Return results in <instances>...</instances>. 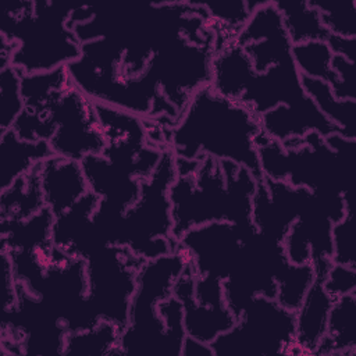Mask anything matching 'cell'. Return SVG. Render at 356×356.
<instances>
[{"mask_svg": "<svg viewBox=\"0 0 356 356\" xmlns=\"http://www.w3.org/2000/svg\"><path fill=\"white\" fill-rule=\"evenodd\" d=\"M263 135L260 115L249 106L217 93L209 83L191 95L168 129V147L175 157L188 160L207 156L234 161L260 181L257 143Z\"/></svg>", "mask_w": 356, "mask_h": 356, "instance_id": "6da1fadb", "label": "cell"}, {"mask_svg": "<svg viewBox=\"0 0 356 356\" xmlns=\"http://www.w3.org/2000/svg\"><path fill=\"white\" fill-rule=\"evenodd\" d=\"M257 179L229 160L202 157L192 175H177L168 189L172 232L178 241L188 229L209 222L252 224Z\"/></svg>", "mask_w": 356, "mask_h": 356, "instance_id": "7a4b0ae2", "label": "cell"}, {"mask_svg": "<svg viewBox=\"0 0 356 356\" xmlns=\"http://www.w3.org/2000/svg\"><path fill=\"white\" fill-rule=\"evenodd\" d=\"M356 139L334 132L323 138L309 132L284 149L266 134L259 139L257 157L263 178L285 181L295 188H306L316 195L349 197Z\"/></svg>", "mask_w": 356, "mask_h": 356, "instance_id": "3957f363", "label": "cell"}, {"mask_svg": "<svg viewBox=\"0 0 356 356\" xmlns=\"http://www.w3.org/2000/svg\"><path fill=\"white\" fill-rule=\"evenodd\" d=\"M75 7L54 1H29L21 14L1 15L0 35L17 43L10 65L22 74L67 67L81 57V42L70 28Z\"/></svg>", "mask_w": 356, "mask_h": 356, "instance_id": "277c9868", "label": "cell"}, {"mask_svg": "<svg viewBox=\"0 0 356 356\" xmlns=\"http://www.w3.org/2000/svg\"><path fill=\"white\" fill-rule=\"evenodd\" d=\"M177 178L175 156L164 149L153 172L140 181L138 200L125 210L118 245L128 248L142 260H153L174 252L172 217L168 189Z\"/></svg>", "mask_w": 356, "mask_h": 356, "instance_id": "5b68a950", "label": "cell"}, {"mask_svg": "<svg viewBox=\"0 0 356 356\" xmlns=\"http://www.w3.org/2000/svg\"><path fill=\"white\" fill-rule=\"evenodd\" d=\"M295 338V314L275 299L254 296L234 327L210 342L214 356L284 355Z\"/></svg>", "mask_w": 356, "mask_h": 356, "instance_id": "8992f818", "label": "cell"}, {"mask_svg": "<svg viewBox=\"0 0 356 356\" xmlns=\"http://www.w3.org/2000/svg\"><path fill=\"white\" fill-rule=\"evenodd\" d=\"M88 300L100 320L128 325L131 299L136 286V273L145 261L128 248L103 246L86 259Z\"/></svg>", "mask_w": 356, "mask_h": 356, "instance_id": "52a82bcc", "label": "cell"}, {"mask_svg": "<svg viewBox=\"0 0 356 356\" xmlns=\"http://www.w3.org/2000/svg\"><path fill=\"white\" fill-rule=\"evenodd\" d=\"M288 264L282 242L257 232L256 228L248 231L238 261L222 281L225 306L238 318L254 296L275 299L277 278Z\"/></svg>", "mask_w": 356, "mask_h": 356, "instance_id": "ba28073f", "label": "cell"}, {"mask_svg": "<svg viewBox=\"0 0 356 356\" xmlns=\"http://www.w3.org/2000/svg\"><path fill=\"white\" fill-rule=\"evenodd\" d=\"M213 54V44H199L178 35L150 56L145 72L181 113L191 95L210 83Z\"/></svg>", "mask_w": 356, "mask_h": 356, "instance_id": "9c48e42d", "label": "cell"}, {"mask_svg": "<svg viewBox=\"0 0 356 356\" xmlns=\"http://www.w3.org/2000/svg\"><path fill=\"white\" fill-rule=\"evenodd\" d=\"M39 113H46L56 125L49 142L53 154L81 161L89 154L103 152L104 136L95 102L83 95L71 78Z\"/></svg>", "mask_w": 356, "mask_h": 356, "instance_id": "30bf717a", "label": "cell"}, {"mask_svg": "<svg viewBox=\"0 0 356 356\" xmlns=\"http://www.w3.org/2000/svg\"><path fill=\"white\" fill-rule=\"evenodd\" d=\"M253 228V222H209L188 229L178 242L192 252L197 277L213 275L224 281L238 261L245 234Z\"/></svg>", "mask_w": 356, "mask_h": 356, "instance_id": "8fae6325", "label": "cell"}, {"mask_svg": "<svg viewBox=\"0 0 356 356\" xmlns=\"http://www.w3.org/2000/svg\"><path fill=\"white\" fill-rule=\"evenodd\" d=\"M313 192L306 188L291 186L285 181L263 178L253 195L252 222L257 232L284 242L289 227L307 207Z\"/></svg>", "mask_w": 356, "mask_h": 356, "instance_id": "7c38bea8", "label": "cell"}, {"mask_svg": "<svg viewBox=\"0 0 356 356\" xmlns=\"http://www.w3.org/2000/svg\"><path fill=\"white\" fill-rule=\"evenodd\" d=\"M238 102L261 115L278 104L295 107L306 104L312 99L305 92L300 74L291 57L271 65L261 74L252 70L246 76L245 88Z\"/></svg>", "mask_w": 356, "mask_h": 356, "instance_id": "4fadbf2b", "label": "cell"}, {"mask_svg": "<svg viewBox=\"0 0 356 356\" xmlns=\"http://www.w3.org/2000/svg\"><path fill=\"white\" fill-rule=\"evenodd\" d=\"M39 179L44 206L56 217L90 192L81 161L74 159L50 156L39 164Z\"/></svg>", "mask_w": 356, "mask_h": 356, "instance_id": "5bb4252c", "label": "cell"}, {"mask_svg": "<svg viewBox=\"0 0 356 356\" xmlns=\"http://www.w3.org/2000/svg\"><path fill=\"white\" fill-rule=\"evenodd\" d=\"M196 274L193 267L182 270L172 286V295L184 307V327L189 337L210 343L220 334L228 331L236 323V317L225 305L206 306L193 298Z\"/></svg>", "mask_w": 356, "mask_h": 356, "instance_id": "9a60e30c", "label": "cell"}, {"mask_svg": "<svg viewBox=\"0 0 356 356\" xmlns=\"http://www.w3.org/2000/svg\"><path fill=\"white\" fill-rule=\"evenodd\" d=\"M324 277H316L295 314V338L285 348L284 355H316L325 337L330 309L334 299L323 286Z\"/></svg>", "mask_w": 356, "mask_h": 356, "instance_id": "2e32d148", "label": "cell"}, {"mask_svg": "<svg viewBox=\"0 0 356 356\" xmlns=\"http://www.w3.org/2000/svg\"><path fill=\"white\" fill-rule=\"evenodd\" d=\"M90 192L107 204L125 213L139 197L140 181L102 154H89L81 160Z\"/></svg>", "mask_w": 356, "mask_h": 356, "instance_id": "e0dca14e", "label": "cell"}, {"mask_svg": "<svg viewBox=\"0 0 356 356\" xmlns=\"http://www.w3.org/2000/svg\"><path fill=\"white\" fill-rule=\"evenodd\" d=\"M260 125L266 136L280 143L303 138L309 132H317L323 138L338 132V128L325 118L313 100L295 107L278 104L260 115Z\"/></svg>", "mask_w": 356, "mask_h": 356, "instance_id": "ac0fdd59", "label": "cell"}, {"mask_svg": "<svg viewBox=\"0 0 356 356\" xmlns=\"http://www.w3.org/2000/svg\"><path fill=\"white\" fill-rule=\"evenodd\" d=\"M50 156L53 150L47 140H22L13 129L0 134V192Z\"/></svg>", "mask_w": 356, "mask_h": 356, "instance_id": "d6986e66", "label": "cell"}, {"mask_svg": "<svg viewBox=\"0 0 356 356\" xmlns=\"http://www.w3.org/2000/svg\"><path fill=\"white\" fill-rule=\"evenodd\" d=\"M316 355H356V293L334 300L328 314L327 332Z\"/></svg>", "mask_w": 356, "mask_h": 356, "instance_id": "ffe728a7", "label": "cell"}, {"mask_svg": "<svg viewBox=\"0 0 356 356\" xmlns=\"http://www.w3.org/2000/svg\"><path fill=\"white\" fill-rule=\"evenodd\" d=\"M54 218L56 216L43 207L26 220H1V250H31L51 242Z\"/></svg>", "mask_w": 356, "mask_h": 356, "instance_id": "44dd1931", "label": "cell"}, {"mask_svg": "<svg viewBox=\"0 0 356 356\" xmlns=\"http://www.w3.org/2000/svg\"><path fill=\"white\" fill-rule=\"evenodd\" d=\"M122 330L107 320H100L90 328L68 331L63 356H122L120 339Z\"/></svg>", "mask_w": 356, "mask_h": 356, "instance_id": "7402d4cb", "label": "cell"}, {"mask_svg": "<svg viewBox=\"0 0 356 356\" xmlns=\"http://www.w3.org/2000/svg\"><path fill=\"white\" fill-rule=\"evenodd\" d=\"M302 86L318 110L328 118L341 135L356 139V100H339L331 86L320 79L300 76Z\"/></svg>", "mask_w": 356, "mask_h": 356, "instance_id": "603a6c76", "label": "cell"}, {"mask_svg": "<svg viewBox=\"0 0 356 356\" xmlns=\"http://www.w3.org/2000/svg\"><path fill=\"white\" fill-rule=\"evenodd\" d=\"M39 164L35 165L33 170H31L26 175L18 178L11 186L1 191V220H26L46 207L40 189Z\"/></svg>", "mask_w": 356, "mask_h": 356, "instance_id": "cb8c5ba5", "label": "cell"}, {"mask_svg": "<svg viewBox=\"0 0 356 356\" xmlns=\"http://www.w3.org/2000/svg\"><path fill=\"white\" fill-rule=\"evenodd\" d=\"M285 31L292 44L309 40H327L330 32L324 28L320 13L309 0H274Z\"/></svg>", "mask_w": 356, "mask_h": 356, "instance_id": "d4e9b609", "label": "cell"}, {"mask_svg": "<svg viewBox=\"0 0 356 356\" xmlns=\"http://www.w3.org/2000/svg\"><path fill=\"white\" fill-rule=\"evenodd\" d=\"M99 196L88 192L72 207L54 218L51 239L53 243L64 250H68L85 234L89 232L92 225V216L99 204Z\"/></svg>", "mask_w": 356, "mask_h": 356, "instance_id": "484cf974", "label": "cell"}, {"mask_svg": "<svg viewBox=\"0 0 356 356\" xmlns=\"http://www.w3.org/2000/svg\"><path fill=\"white\" fill-rule=\"evenodd\" d=\"M332 51L325 40H309L292 44V58L300 76L327 82L330 86L338 79L331 67Z\"/></svg>", "mask_w": 356, "mask_h": 356, "instance_id": "4316f807", "label": "cell"}, {"mask_svg": "<svg viewBox=\"0 0 356 356\" xmlns=\"http://www.w3.org/2000/svg\"><path fill=\"white\" fill-rule=\"evenodd\" d=\"M314 278L316 273L312 263L300 266L289 263L277 278L275 300L282 307L295 312L305 298L307 289L313 284Z\"/></svg>", "mask_w": 356, "mask_h": 356, "instance_id": "83f0119b", "label": "cell"}, {"mask_svg": "<svg viewBox=\"0 0 356 356\" xmlns=\"http://www.w3.org/2000/svg\"><path fill=\"white\" fill-rule=\"evenodd\" d=\"M21 79L22 72L13 65L0 70V134L11 129L25 108Z\"/></svg>", "mask_w": 356, "mask_h": 356, "instance_id": "f1b7e54d", "label": "cell"}, {"mask_svg": "<svg viewBox=\"0 0 356 356\" xmlns=\"http://www.w3.org/2000/svg\"><path fill=\"white\" fill-rule=\"evenodd\" d=\"M318 10L321 22L330 35L356 38V1H331L321 3L309 0Z\"/></svg>", "mask_w": 356, "mask_h": 356, "instance_id": "f546056e", "label": "cell"}, {"mask_svg": "<svg viewBox=\"0 0 356 356\" xmlns=\"http://www.w3.org/2000/svg\"><path fill=\"white\" fill-rule=\"evenodd\" d=\"M332 263L356 267V236L353 211L332 225Z\"/></svg>", "mask_w": 356, "mask_h": 356, "instance_id": "4dcf8cb0", "label": "cell"}, {"mask_svg": "<svg viewBox=\"0 0 356 356\" xmlns=\"http://www.w3.org/2000/svg\"><path fill=\"white\" fill-rule=\"evenodd\" d=\"M11 129L22 140L50 142L51 136L54 135L56 125L46 113L24 108V111L18 115V118L13 124Z\"/></svg>", "mask_w": 356, "mask_h": 356, "instance_id": "1f68e13d", "label": "cell"}, {"mask_svg": "<svg viewBox=\"0 0 356 356\" xmlns=\"http://www.w3.org/2000/svg\"><path fill=\"white\" fill-rule=\"evenodd\" d=\"M331 67L338 76L337 82L331 85L334 96L339 100H356V63L334 54Z\"/></svg>", "mask_w": 356, "mask_h": 356, "instance_id": "d6a6232c", "label": "cell"}, {"mask_svg": "<svg viewBox=\"0 0 356 356\" xmlns=\"http://www.w3.org/2000/svg\"><path fill=\"white\" fill-rule=\"evenodd\" d=\"M323 286L334 300L343 295L356 293V267L332 263L323 280Z\"/></svg>", "mask_w": 356, "mask_h": 356, "instance_id": "836d02e7", "label": "cell"}, {"mask_svg": "<svg viewBox=\"0 0 356 356\" xmlns=\"http://www.w3.org/2000/svg\"><path fill=\"white\" fill-rule=\"evenodd\" d=\"M207 14L217 22L227 25L235 31L246 22L250 13L248 11L246 1H224V3H200Z\"/></svg>", "mask_w": 356, "mask_h": 356, "instance_id": "e575fe53", "label": "cell"}, {"mask_svg": "<svg viewBox=\"0 0 356 356\" xmlns=\"http://www.w3.org/2000/svg\"><path fill=\"white\" fill-rule=\"evenodd\" d=\"M193 298L197 303L206 306L225 305L222 280L213 275H196Z\"/></svg>", "mask_w": 356, "mask_h": 356, "instance_id": "d590c367", "label": "cell"}, {"mask_svg": "<svg viewBox=\"0 0 356 356\" xmlns=\"http://www.w3.org/2000/svg\"><path fill=\"white\" fill-rule=\"evenodd\" d=\"M335 56H342L346 60L356 63V38H343L337 35H330L325 40Z\"/></svg>", "mask_w": 356, "mask_h": 356, "instance_id": "8d00e7d4", "label": "cell"}, {"mask_svg": "<svg viewBox=\"0 0 356 356\" xmlns=\"http://www.w3.org/2000/svg\"><path fill=\"white\" fill-rule=\"evenodd\" d=\"M181 356H214L210 343L202 342L193 337L186 335L182 343Z\"/></svg>", "mask_w": 356, "mask_h": 356, "instance_id": "74e56055", "label": "cell"}]
</instances>
